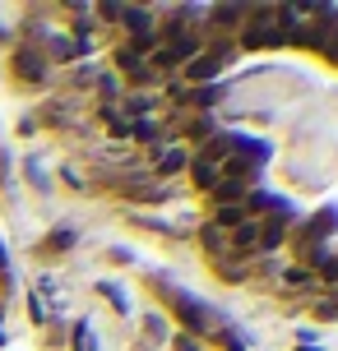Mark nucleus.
<instances>
[{
	"label": "nucleus",
	"mask_w": 338,
	"mask_h": 351,
	"mask_svg": "<svg viewBox=\"0 0 338 351\" xmlns=\"http://www.w3.org/2000/svg\"><path fill=\"white\" fill-rule=\"evenodd\" d=\"M10 74H14L19 84H28V88L47 84V56L37 51V47H19V51L10 56Z\"/></svg>",
	"instance_id": "f03ea898"
},
{
	"label": "nucleus",
	"mask_w": 338,
	"mask_h": 351,
	"mask_svg": "<svg viewBox=\"0 0 338 351\" xmlns=\"http://www.w3.org/2000/svg\"><path fill=\"white\" fill-rule=\"evenodd\" d=\"M223 70V60H214V56L209 51H199L195 60H185V79H190V84L195 88H204V84H214V74Z\"/></svg>",
	"instance_id": "0eeeda50"
},
{
	"label": "nucleus",
	"mask_w": 338,
	"mask_h": 351,
	"mask_svg": "<svg viewBox=\"0 0 338 351\" xmlns=\"http://www.w3.org/2000/svg\"><path fill=\"white\" fill-rule=\"evenodd\" d=\"M111 60H116V70H121L130 84H158V74H153V65H148V56L135 51L130 42H125V47H116V56H111Z\"/></svg>",
	"instance_id": "7ed1b4c3"
},
{
	"label": "nucleus",
	"mask_w": 338,
	"mask_h": 351,
	"mask_svg": "<svg viewBox=\"0 0 338 351\" xmlns=\"http://www.w3.org/2000/svg\"><path fill=\"white\" fill-rule=\"evenodd\" d=\"M144 319H148V324H144V328H148V337H158V342H162V337H167V324H162V315H144Z\"/></svg>",
	"instance_id": "dca6fc26"
},
{
	"label": "nucleus",
	"mask_w": 338,
	"mask_h": 351,
	"mask_svg": "<svg viewBox=\"0 0 338 351\" xmlns=\"http://www.w3.org/2000/svg\"><path fill=\"white\" fill-rule=\"evenodd\" d=\"M260 231H264V222L260 217H246L241 227H232V254L236 259H250V254H260Z\"/></svg>",
	"instance_id": "20e7f679"
},
{
	"label": "nucleus",
	"mask_w": 338,
	"mask_h": 351,
	"mask_svg": "<svg viewBox=\"0 0 338 351\" xmlns=\"http://www.w3.org/2000/svg\"><path fill=\"white\" fill-rule=\"evenodd\" d=\"M246 194H250L246 180H232V176H223L214 190H209V204H214V208H227V204H241Z\"/></svg>",
	"instance_id": "423d86ee"
},
{
	"label": "nucleus",
	"mask_w": 338,
	"mask_h": 351,
	"mask_svg": "<svg viewBox=\"0 0 338 351\" xmlns=\"http://www.w3.org/2000/svg\"><path fill=\"white\" fill-rule=\"evenodd\" d=\"M199 245L209 250L214 259H218V254H227V250H232V236H227V227H218L214 217H209V222L199 227Z\"/></svg>",
	"instance_id": "6e6552de"
},
{
	"label": "nucleus",
	"mask_w": 338,
	"mask_h": 351,
	"mask_svg": "<svg viewBox=\"0 0 338 351\" xmlns=\"http://www.w3.org/2000/svg\"><path fill=\"white\" fill-rule=\"evenodd\" d=\"M70 342H74V351H98V337H93V328H89V319H84V324H74V333H70Z\"/></svg>",
	"instance_id": "9d476101"
},
{
	"label": "nucleus",
	"mask_w": 338,
	"mask_h": 351,
	"mask_svg": "<svg viewBox=\"0 0 338 351\" xmlns=\"http://www.w3.org/2000/svg\"><path fill=\"white\" fill-rule=\"evenodd\" d=\"M0 273H10V259H5V245H0Z\"/></svg>",
	"instance_id": "f3484780"
},
{
	"label": "nucleus",
	"mask_w": 338,
	"mask_h": 351,
	"mask_svg": "<svg viewBox=\"0 0 338 351\" xmlns=\"http://www.w3.org/2000/svg\"><path fill=\"white\" fill-rule=\"evenodd\" d=\"M287 287H315V273H306V268H287Z\"/></svg>",
	"instance_id": "ddd939ff"
},
{
	"label": "nucleus",
	"mask_w": 338,
	"mask_h": 351,
	"mask_svg": "<svg viewBox=\"0 0 338 351\" xmlns=\"http://www.w3.org/2000/svg\"><path fill=\"white\" fill-rule=\"evenodd\" d=\"M98 291H102V296H107L111 305H116V310L125 315V291H121V287H111V282H98Z\"/></svg>",
	"instance_id": "f8f14e48"
},
{
	"label": "nucleus",
	"mask_w": 338,
	"mask_h": 351,
	"mask_svg": "<svg viewBox=\"0 0 338 351\" xmlns=\"http://www.w3.org/2000/svg\"><path fill=\"white\" fill-rule=\"evenodd\" d=\"M204 347V342H199V337H190V333H177L172 337V351H199Z\"/></svg>",
	"instance_id": "4468645a"
},
{
	"label": "nucleus",
	"mask_w": 338,
	"mask_h": 351,
	"mask_svg": "<svg viewBox=\"0 0 338 351\" xmlns=\"http://www.w3.org/2000/svg\"><path fill=\"white\" fill-rule=\"evenodd\" d=\"M185 171H190V185H195L199 194H209L218 180H223V171H218L214 162H199V158H190V167H185Z\"/></svg>",
	"instance_id": "1a4fd4ad"
},
{
	"label": "nucleus",
	"mask_w": 338,
	"mask_h": 351,
	"mask_svg": "<svg viewBox=\"0 0 338 351\" xmlns=\"http://www.w3.org/2000/svg\"><path fill=\"white\" fill-rule=\"evenodd\" d=\"M190 167V148L185 143H162L153 148V176H177Z\"/></svg>",
	"instance_id": "39448f33"
},
{
	"label": "nucleus",
	"mask_w": 338,
	"mask_h": 351,
	"mask_svg": "<svg viewBox=\"0 0 338 351\" xmlns=\"http://www.w3.org/2000/svg\"><path fill=\"white\" fill-rule=\"evenodd\" d=\"M42 245L52 250V254H65V250L74 245V231H70V227H60V231H52V236H47V241H42Z\"/></svg>",
	"instance_id": "9b49d317"
},
{
	"label": "nucleus",
	"mask_w": 338,
	"mask_h": 351,
	"mask_svg": "<svg viewBox=\"0 0 338 351\" xmlns=\"http://www.w3.org/2000/svg\"><path fill=\"white\" fill-rule=\"evenodd\" d=\"M153 291H158V296L172 305V315H177L181 324H185V333L199 337V342H204V337H214L218 328H223L214 310H209V305H204L199 296H190V291H181V287H167V282H153Z\"/></svg>",
	"instance_id": "f257e3e1"
},
{
	"label": "nucleus",
	"mask_w": 338,
	"mask_h": 351,
	"mask_svg": "<svg viewBox=\"0 0 338 351\" xmlns=\"http://www.w3.org/2000/svg\"><path fill=\"white\" fill-rule=\"evenodd\" d=\"M311 315H315V319H338V305H334V300H315Z\"/></svg>",
	"instance_id": "2eb2a0df"
}]
</instances>
